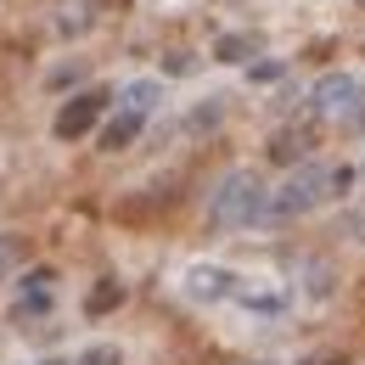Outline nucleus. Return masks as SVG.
<instances>
[{
	"label": "nucleus",
	"instance_id": "1",
	"mask_svg": "<svg viewBox=\"0 0 365 365\" xmlns=\"http://www.w3.org/2000/svg\"><path fill=\"white\" fill-rule=\"evenodd\" d=\"M349 185H354V169H349V163H304L281 191L264 197V220H298V214L320 208L326 197H343Z\"/></svg>",
	"mask_w": 365,
	"mask_h": 365
},
{
	"label": "nucleus",
	"instance_id": "2",
	"mask_svg": "<svg viewBox=\"0 0 365 365\" xmlns=\"http://www.w3.org/2000/svg\"><path fill=\"white\" fill-rule=\"evenodd\" d=\"M264 180L253 175V169H230L225 180H220V191L208 197V220L214 225H225V230H236V225H253V220H264Z\"/></svg>",
	"mask_w": 365,
	"mask_h": 365
},
{
	"label": "nucleus",
	"instance_id": "3",
	"mask_svg": "<svg viewBox=\"0 0 365 365\" xmlns=\"http://www.w3.org/2000/svg\"><path fill=\"white\" fill-rule=\"evenodd\" d=\"M113 96L107 91H79L73 101H62V113H56V140H79V135H91L96 124H101V107H107Z\"/></svg>",
	"mask_w": 365,
	"mask_h": 365
},
{
	"label": "nucleus",
	"instance_id": "4",
	"mask_svg": "<svg viewBox=\"0 0 365 365\" xmlns=\"http://www.w3.org/2000/svg\"><path fill=\"white\" fill-rule=\"evenodd\" d=\"M354 96H360V79H349V73H326L309 101H315L320 118H343V113H354Z\"/></svg>",
	"mask_w": 365,
	"mask_h": 365
},
{
	"label": "nucleus",
	"instance_id": "5",
	"mask_svg": "<svg viewBox=\"0 0 365 365\" xmlns=\"http://www.w3.org/2000/svg\"><path fill=\"white\" fill-rule=\"evenodd\" d=\"M140 124H146V118H135V113H124V107H118V113L101 124V152H124V146H135Z\"/></svg>",
	"mask_w": 365,
	"mask_h": 365
},
{
	"label": "nucleus",
	"instance_id": "6",
	"mask_svg": "<svg viewBox=\"0 0 365 365\" xmlns=\"http://www.w3.org/2000/svg\"><path fill=\"white\" fill-rule=\"evenodd\" d=\"M185 292H191V298H225V292H230V275L214 270V264H191V275H185Z\"/></svg>",
	"mask_w": 365,
	"mask_h": 365
},
{
	"label": "nucleus",
	"instance_id": "7",
	"mask_svg": "<svg viewBox=\"0 0 365 365\" xmlns=\"http://www.w3.org/2000/svg\"><path fill=\"white\" fill-rule=\"evenodd\" d=\"M118 101H124V113L146 118V113L163 101V85H158V79H135V85H124V96H118Z\"/></svg>",
	"mask_w": 365,
	"mask_h": 365
},
{
	"label": "nucleus",
	"instance_id": "8",
	"mask_svg": "<svg viewBox=\"0 0 365 365\" xmlns=\"http://www.w3.org/2000/svg\"><path fill=\"white\" fill-rule=\"evenodd\" d=\"M118 304H124V281H113V275H107V281H96L91 292H85V315H113V309H118Z\"/></svg>",
	"mask_w": 365,
	"mask_h": 365
},
{
	"label": "nucleus",
	"instance_id": "9",
	"mask_svg": "<svg viewBox=\"0 0 365 365\" xmlns=\"http://www.w3.org/2000/svg\"><path fill=\"white\" fill-rule=\"evenodd\" d=\"M304 152H309V130H281V135H275V146H270L275 163H298Z\"/></svg>",
	"mask_w": 365,
	"mask_h": 365
},
{
	"label": "nucleus",
	"instance_id": "10",
	"mask_svg": "<svg viewBox=\"0 0 365 365\" xmlns=\"http://www.w3.org/2000/svg\"><path fill=\"white\" fill-rule=\"evenodd\" d=\"M73 365H124V354H118L113 343H91V349H85Z\"/></svg>",
	"mask_w": 365,
	"mask_h": 365
},
{
	"label": "nucleus",
	"instance_id": "11",
	"mask_svg": "<svg viewBox=\"0 0 365 365\" xmlns=\"http://www.w3.org/2000/svg\"><path fill=\"white\" fill-rule=\"evenodd\" d=\"M220 62H242V56H247V51H253V40H242V34H225V40H220Z\"/></svg>",
	"mask_w": 365,
	"mask_h": 365
},
{
	"label": "nucleus",
	"instance_id": "12",
	"mask_svg": "<svg viewBox=\"0 0 365 365\" xmlns=\"http://www.w3.org/2000/svg\"><path fill=\"white\" fill-rule=\"evenodd\" d=\"M309 365H349L343 354H320V360H309Z\"/></svg>",
	"mask_w": 365,
	"mask_h": 365
},
{
	"label": "nucleus",
	"instance_id": "13",
	"mask_svg": "<svg viewBox=\"0 0 365 365\" xmlns=\"http://www.w3.org/2000/svg\"><path fill=\"white\" fill-rule=\"evenodd\" d=\"M46 365H56V360H46Z\"/></svg>",
	"mask_w": 365,
	"mask_h": 365
},
{
	"label": "nucleus",
	"instance_id": "14",
	"mask_svg": "<svg viewBox=\"0 0 365 365\" xmlns=\"http://www.w3.org/2000/svg\"><path fill=\"white\" fill-rule=\"evenodd\" d=\"M360 6H365V0H360Z\"/></svg>",
	"mask_w": 365,
	"mask_h": 365
}]
</instances>
